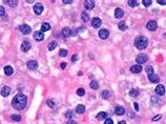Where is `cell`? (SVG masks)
I'll list each match as a JSON object with an SVG mask.
<instances>
[{"label":"cell","mask_w":166,"mask_h":124,"mask_svg":"<svg viewBox=\"0 0 166 124\" xmlns=\"http://www.w3.org/2000/svg\"><path fill=\"white\" fill-rule=\"evenodd\" d=\"M148 80L150 81L151 83H158L160 81V78H159V76L152 74V75H148Z\"/></svg>","instance_id":"15"},{"label":"cell","mask_w":166,"mask_h":124,"mask_svg":"<svg viewBox=\"0 0 166 124\" xmlns=\"http://www.w3.org/2000/svg\"><path fill=\"white\" fill-rule=\"evenodd\" d=\"M62 2L64 4H70V3H72V2H73V0H63Z\"/></svg>","instance_id":"44"},{"label":"cell","mask_w":166,"mask_h":124,"mask_svg":"<svg viewBox=\"0 0 166 124\" xmlns=\"http://www.w3.org/2000/svg\"><path fill=\"white\" fill-rule=\"evenodd\" d=\"M65 66H66V64H65L64 62L61 63V68H65Z\"/></svg>","instance_id":"47"},{"label":"cell","mask_w":166,"mask_h":124,"mask_svg":"<svg viewBox=\"0 0 166 124\" xmlns=\"http://www.w3.org/2000/svg\"><path fill=\"white\" fill-rule=\"evenodd\" d=\"M76 112H77L78 114H83V113L85 112V106L82 105V104L77 105V107H76Z\"/></svg>","instance_id":"21"},{"label":"cell","mask_w":166,"mask_h":124,"mask_svg":"<svg viewBox=\"0 0 166 124\" xmlns=\"http://www.w3.org/2000/svg\"><path fill=\"white\" fill-rule=\"evenodd\" d=\"M129 96L130 97H134V98H136V97H138L139 96V91L138 89H130V92H129Z\"/></svg>","instance_id":"24"},{"label":"cell","mask_w":166,"mask_h":124,"mask_svg":"<svg viewBox=\"0 0 166 124\" xmlns=\"http://www.w3.org/2000/svg\"><path fill=\"white\" fill-rule=\"evenodd\" d=\"M56 46H57V42L52 41V42H49V44H48V49L49 51H53V49H56Z\"/></svg>","instance_id":"30"},{"label":"cell","mask_w":166,"mask_h":124,"mask_svg":"<svg viewBox=\"0 0 166 124\" xmlns=\"http://www.w3.org/2000/svg\"><path fill=\"white\" fill-rule=\"evenodd\" d=\"M161 118H162V116H161V115H157L156 117H154V118H152V121H158V120H160V119H161Z\"/></svg>","instance_id":"40"},{"label":"cell","mask_w":166,"mask_h":124,"mask_svg":"<svg viewBox=\"0 0 166 124\" xmlns=\"http://www.w3.org/2000/svg\"><path fill=\"white\" fill-rule=\"evenodd\" d=\"M136 61L138 62L139 65L144 64V63H146L147 61H148V57H147V55H145V54H140L138 57H137Z\"/></svg>","instance_id":"3"},{"label":"cell","mask_w":166,"mask_h":124,"mask_svg":"<svg viewBox=\"0 0 166 124\" xmlns=\"http://www.w3.org/2000/svg\"><path fill=\"white\" fill-rule=\"evenodd\" d=\"M101 95H102V98H103V99H109L110 98V93L108 91H106V89L102 92Z\"/></svg>","instance_id":"26"},{"label":"cell","mask_w":166,"mask_h":124,"mask_svg":"<svg viewBox=\"0 0 166 124\" xmlns=\"http://www.w3.org/2000/svg\"><path fill=\"white\" fill-rule=\"evenodd\" d=\"M34 12H35L36 15H41L42 12H43V5L41 3H37L34 6Z\"/></svg>","instance_id":"9"},{"label":"cell","mask_w":166,"mask_h":124,"mask_svg":"<svg viewBox=\"0 0 166 124\" xmlns=\"http://www.w3.org/2000/svg\"><path fill=\"white\" fill-rule=\"evenodd\" d=\"M115 114L118 115V116H122L125 114V108L122 106H117L115 108Z\"/></svg>","instance_id":"17"},{"label":"cell","mask_w":166,"mask_h":124,"mask_svg":"<svg viewBox=\"0 0 166 124\" xmlns=\"http://www.w3.org/2000/svg\"><path fill=\"white\" fill-rule=\"evenodd\" d=\"M99 37L101 39H106L107 37L109 36V32L107 31V30H105V28H102V30H100L99 31Z\"/></svg>","instance_id":"10"},{"label":"cell","mask_w":166,"mask_h":124,"mask_svg":"<svg viewBox=\"0 0 166 124\" xmlns=\"http://www.w3.org/2000/svg\"><path fill=\"white\" fill-rule=\"evenodd\" d=\"M155 92H156V94L159 95V96H163V95H165V87H164V85L159 84V85L156 87V89H155Z\"/></svg>","instance_id":"6"},{"label":"cell","mask_w":166,"mask_h":124,"mask_svg":"<svg viewBox=\"0 0 166 124\" xmlns=\"http://www.w3.org/2000/svg\"><path fill=\"white\" fill-rule=\"evenodd\" d=\"M77 60H78V56L77 55H74V56L72 57V61L75 62V61H77Z\"/></svg>","instance_id":"45"},{"label":"cell","mask_w":166,"mask_h":124,"mask_svg":"<svg viewBox=\"0 0 166 124\" xmlns=\"http://www.w3.org/2000/svg\"><path fill=\"white\" fill-rule=\"evenodd\" d=\"M145 70L148 75H152V74H154V68H152V66H147L145 68Z\"/></svg>","instance_id":"35"},{"label":"cell","mask_w":166,"mask_h":124,"mask_svg":"<svg viewBox=\"0 0 166 124\" xmlns=\"http://www.w3.org/2000/svg\"><path fill=\"white\" fill-rule=\"evenodd\" d=\"M147 44H148V40H147L146 37L141 36L138 37V38L135 40V45L138 49H144L147 47Z\"/></svg>","instance_id":"2"},{"label":"cell","mask_w":166,"mask_h":124,"mask_svg":"<svg viewBox=\"0 0 166 124\" xmlns=\"http://www.w3.org/2000/svg\"><path fill=\"white\" fill-rule=\"evenodd\" d=\"M47 105H48L49 107H52V108H54V107L56 106V103H55L54 100H48V101H47Z\"/></svg>","instance_id":"36"},{"label":"cell","mask_w":166,"mask_h":124,"mask_svg":"<svg viewBox=\"0 0 166 124\" xmlns=\"http://www.w3.org/2000/svg\"><path fill=\"white\" fill-rule=\"evenodd\" d=\"M106 117H107V114L106 113H104V112L99 113V114L97 115V119L98 120H104V119H106Z\"/></svg>","instance_id":"23"},{"label":"cell","mask_w":166,"mask_h":124,"mask_svg":"<svg viewBox=\"0 0 166 124\" xmlns=\"http://www.w3.org/2000/svg\"><path fill=\"white\" fill-rule=\"evenodd\" d=\"M31 49V43L28 41H23L21 44V51L22 52H27Z\"/></svg>","instance_id":"12"},{"label":"cell","mask_w":166,"mask_h":124,"mask_svg":"<svg viewBox=\"0 0 166 124\" xmlns=\"http://www.w3.org/2000/svg\"><path fill=\"white\" fill-rule=\"evenodd\" d=\"M118 26H119L120 31H126V30H127V25H126V23L124 22V21H121Z\"/></svg>","instance_id":"25"},{"label":"cell","mask_w":166,"mask_h":124,"mask_svg":"<svg viewBox=\"0 0 166 124\" xmlns=\"http://www.w3.org/2000/svg\"><path fill=\"white\" fill-rule=\"evenodd\" d=\"M65 117H66L67 119H73L74 112H72V110H68V112H66V113H65Z\"/></svg>","instance_id":"32"},{"label":"cell","mask_w":166,"mask_h":124,"mask_svg":"<svg viewBox=\"0 0 166 124\" xmlns=\"http://www.w3.org/2000/svg\"><path fill=\"white\" fill-rule=\"evenodd\" d=\"M91 88H93V89H98L99 87V83L97 82V81H91Z\"/></svg>","instance_id":"31"},{"label":"cell","mask_w":166,"mask_h":124,"mask_svg":"<svg viewBox=\"0 0 166 124\" xmlns=\"http://www.w3.org/2000/svg\"><path fill=\"white\" fill-rule=\"evenodd\" d=\"M123 16H124V11H123L122 9H120V7L116 9V11H115V17L117 18V19H121Z\"/></svg>","instance_id":"11"},{"label":"cell","mask_w":166,"mask_h":124,"mask_svg":"<svg viewBox=\"0 0 166 124\" xmlns=\"http://www.w3.org/2000/svg\"><path fill=\"white\" fill-rule=\"evenodd\" d=\"M81 18H82V20L84 21V22H87V21L89 20V16L87 13H85V12H83L82 14H81Z\"/></svg>","instance_id":"28"},{"label":"cell","mask_w":166,"mask_h":124,"mask_svg":"<svg viewBox=\"0 0 166 124\" xmlns=\"http://www.w3.org/2000/svg\"><path fill=\"white\" fill-rule=\"evenodd\" d=\"M84 6H85V9L86 10H91V9H94V6H95V1H93V0H86L85 2H84Z\"/></svg>","instance_id":"16"},{"label":"cell","mask_w":166,"mask_h":124,"mask_svg":"<svg viewBox=\"0 0 166 124\" xmlns=\"http://www.w3.org/2000/svg\"><path fill=\"white\" fill-rule=\"evenodd\" d=\"M146 27L148 28L149 31H156L157 27H158L157 22H156V21H154V20L148 21V22H147V24H146Z\"/></svg>","instance_id":"5"},{"label":"cell","mask_w":166,"mask_h":124,"mask_svg":"<svg viewBox=\"0 0 166 124\" xmlns=\"http://www.w3.org/2000/svg\"><path fill=\"white\" fill-rule=\"evenodd\" d=\"M134 105H135V109H136V112H138V110H139V106H138V103H134Z\"/></svg>","instance_id":"46"},{"label":"cell","mask_w":166,"mask_h":124,"mask_svg":"<svg viewBox=\"0 0 166 124\" xmlns=\"http://www.w3.org/2000/svg\"><path fill=\"white\" fill-rule=\"evenodd\" d=\"M151 0H143V1H142V3H143L144 5H145V6H149V5L151 4Z\"/></svg>","instance_id":"38"},{"label":"cell","mask_w":166,"mask_h":124,"mask_svg":"<svg viewBox=\"0 0 166 124\" xmlns=\"http://www.w3.org/2000/svg\"><path fill=\"white\" fill-rule=\"evenodd\" d=\"M104 124H114V121H112V119H106L105 120Z\"/></svg>","instance_id":"41"},{"label":"cell","mask_w":166,"mask_h":124,"mask_svg":"<svg viewBox=\"0 0 166 124\" xmlns=\"http://www.w3.org/2000/svg\"><path fill=\"white\" fill-rule=\"evenodd\" d=\"M5 2H6V3H9V5H11L12 7L17 6V4H18L17 0H7V1H5Z\"/></svg>","instance_id":"29"},{"label":"cell","mask_w":166,"mask_h":124,"mask_svg":"<svg viewBox=\"0 0 166 124\" xmlns=\"http://www.w3.org/2000/svg\"><path fill=\"white\" fill-rule=\"evenodd\" d=\"M157 2L161 5H166V0H158Z\"/></svg>","instance_id":"42"},{"label":"cell","mask_w":166,"mask_h":124,"mask_svg":"<svg viewBox=\"0 0 166 124\" xmlns=\"http://www.w3.org/2000/svg\"><path fill=\"white\" fill-rule=\"evenodd\" d=\"M128 5L131 7H136L139 5V1H137V0H129L128 1Z\"/></svg>","instance_id":"27"},{"label":"cell","mask_w":166,"mask_h":124,"mask_svg":"<svg viewBox=\"0 0 166 124\" xmlns=\"http://www.w3.org/2000/svg\"><path fill=\"white\" fill-rule=\"evenodd\" d=\"M27 67L30 70H36L38 67V62L35 61V60H31V61L27 62Z\"/></svg>","instance_id":"14"},{"label":"cell","mask_w":166,"mask_h":124,"mask_svg":"<svg viewBox=\"0 0 166 124\" xmlns=\"http://www.w3.org/2000/svg\"><path fill=\"white\" fill-rule=\"evenodd\" d=\"M13 73H14V70H13L12 66H10V65H6V66L4 67V74H5L6 76H11Z\"/></svg>","instance_id":"19"},{"label":"cell","mask_w":166,"mask_h":124,"mask_svg":"<svg viewBox=\"0 0 166 124\" xmlns=\"http://www.w3.org/2000/svg\"><path fill=\"white\" fill-rule=\"evenodd\" d=\"M119 124H126V123H125V121H120Z\"/></svg>","instance_id":"48"},{"label":"cell","mask_w":166,"mask_h":124,"mask_svg":"<svg viewBox=\"0 0 166 124\" xmlns=\"http://www.w3.org/2000/svg\"><path fill=\"white\" fill-rule=\"evenodd\" d=\"M4 14H5V10H4V7L0 5V16H3Z\"/></svg>","instance_id":"39"},{"label":"cell","mask_w":166,"mask_h":124,"mask_svg":"<svg viewBox=\"0 0 166 124\" xmlns=\"http://www.w3.org/2000/svg\"><path fill=\"white\" fill-rule=\"evenodd\" d=\"M101 24H102V21H101V19H100V18L95 17V18H93V19H91V25H93L94 27L98 28V27H100V26H101Z\"/></svg>","instance_id":"8"},{"label":"cell","mask_w":166,"mask_h":124,"mask_svg":"<svg viewBox=\"0 0 166 124\" xmlns=\"http://www.w3.org/2000/svg\"><path fill=\"white\" fill-rule=\"evenodd\" d=\"M84 94H85V91H84V88H78L77 89V95L78 96H80V97H82V96H84Z\"/></svg>","instance_id":"33"},{"label":"cell","mask_w":166,"mask_h":124,"mask_svg":"<svg viewBox=\"0 0 166 124\" xmlns=\"http://www.w3.org/2000/svg\"><path fill=\"white\" fill-rule=\"evenodd\" d=\"M19 28H20L21 33L24 34V35H28V34H30L31 32H32L31 26H30V25H27V24H23V25H21Z\"/></svg>","instance_id":"4"},{"label":"cell","mask_w":166,"mask_h":124,"mask_svg":"<svg viewBox=\"0 0 166 124\" xmlns=\"http://www.w3.org/2000/svg\"><path fill=\"white\" fill-rule=\"evenodd\" d=\"M11 93V88H10V86H3L1 89V95L3 97H7L10 95Z\"/></svg>","instance_id":"18"},{"label":"cell","mask_w":166,"mask_h":124,"mask_svg":"<svg viewBox=\"0 0 166 124\" xmlns=\"http://www.w3.org/2000/svg\"><path fill=\"white\" fill-rule=\"evenodd\" d=\"M12 120H14V121H20L21 120V116H19V115H13L12 116Z\"/></svg>","instance_id":"37"},{"label":"cell","mask_w":166,"mask_h":124,"mask_svg":"<svg viewBox=\"0 0 166 124\" xmlns=\"http://www.w3.org/2000/svg\"><path fill=\"white\" fill-rule=\"evenodd\" d=\"M34 39H35L36 41H42L44 39V34L42 33L41 31L35 32V33H34Z\"/></svg>","instance_id":"7"},{"label":"cell","mask_w":166,"mask_h":124,"mask_svg":"<svg viewBox=\"0 0 166 124\" xmlns=\"http://www.w3.org/2000/svg\"><path fill=\"white\" fill-rule=\"evenodd\" d=\"M26 103H27V98L23 94H17L12 100V106L18 110L24 108L26 106Z\"/></svg>","instance_id":"1"},{"label":"cell","mask_w":166,"mask_h":124,"mask_svg":"<svg viewBox=\"0 0 166 124\" xmlns=\"http://www.w3.org/2000/svg\"><path fill=\"white\" fill-rule=\"evenodd\" d=\"M51 30V25H49V23H46V22H44V23H42V25H41V32L43 33V32H46V31H49Z\"/></svg>","instance_id":"22"},{"label":"cell","mask_w":166,"mask_h":124,"mask_svg":"<svg viewBox=\"0 0 166 124\" xmlns=\"http://www.w3.org/2000/svg\"><path fill=\"white\" fill-rule=\"evenodd\" d=\"M130 72L134 73V74H139V73H141V72H142V66H141V65H139V64L133 65V66L130 67Z\"/></svg>","instance_id":"13"},{"label":"cell","mask_w":166,"mask_h":124,"mask_svg":"<svg viewBox=\"0 0 166 124\" xmlns=\"http://www.w3.org/2000/svg\"><path fill=\"white\" fill-rule=\"evenodd\" d=\"M66 124H77V122H76L75 120H73V119H70V120H68L67 122H66Z\"/></svg>","instance_id":"43"},{"label":"cell","mask_w":166,"mask_h":124,"mask_svg":"<svg viewBox=\"0 0 166 124\" xmlns=\"http://www.w3.org/2000/svg\"><path fill=\"white\" fill-rule=\"evenodd\" d=\"M59 56L60 57H66L67 56V51L66 49H60V52H59Z\"/></svg>","instance_id":"34"},{"label":"cell","mask_w":166,"mask_h":124,"mask_svg":"<svg viewBox=\"0 0 166 124\" xmlns=\"http://www.w3.org/2000/svg\"><path fill=\"white\" fill-rule=\"evenodd\" d=\"M62 35L64 37H70L72 36V31H70V27H64L62 30Z\"/></svg>","instance_id":"20"}]
</instances>
